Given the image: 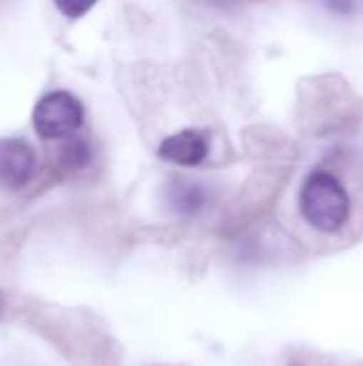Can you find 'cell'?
<instances>
[{
    "label": "cell",
    "mask_w": 363,
    "mask_h": 366,
    "mask_svg": "<svg viewBox=\"0 0 363 366\" xmlns=\"http://www.w3.org/2000/svg\"><path fill=\"white\" fill-rule=\"evenodd\" d=\"M300 210L315 229L334 234L340 232L349 221L351 197L338 176L327 169H315L302 184Z\"/></svg>",
    "instance_id": "cell-1"
},
{
    "label": "cell",
    "mask_w": 363,
    "mask_h": 366,
    "mask_svg": "<svg viewBox=\"0 0 363 366\" xmlns=\"http://www.w3.org/2000/svg\"><path fill=\"white\" fill-rule=\"evenodd\" d=\"M32 124L43 139H66L83 124V107L71 92L53 90L36 103Z\"/></svg>",
    "instance_id": "cell-2"
},
{
    "label": "cell",
    "mask_w": 363,
    "mask_h": 366,
    "mask_svg": "<svg viewBox=\"0 0 363 366\" xmlns=\"http://www.w3.org/2000/svg\"><path fill=\"white\" fill-rule=\"evenodd\" d=\"M210 154V139L199 129H184L169 137H165L158 146V157L180 165V167H197Z\"/></svg>",
    "instance_id": "cell-3"
},
{
    "label": "cell",
    "mask_w": 363,
    "mask_h": 366,
    "mask_svg": "<svg viewBox=\"0 0 363 366\" xmlns=\"http://www.w3.org/2000/svg\"><path fill=\"white\" fill-rule=\"evenodd\" d=\"M34 172L32 148L24 139L0 142V182L6 189H21Z\"/></svg>",
    "instance_id": "cell-4"
},
{
    "label": "cell",
    "mask_w": 363,
    "mask_h": 366,
    "mask_svg": "<svg viewBox=\"0 0 363 366\" xmlns=\"http://www.w3.org/2000/svg\"><path fill=\"white\" fill-rule=\"evenodd\" d=\"M167 204L180 217H197L210 204V189L199 180L175 178L167 187Z\"/></svg>",
    "instance_id": "cell-5"
},
{
    "label": "cell",
    "mask_w": 363,
    "mask_h": 366,
    "mask_svg": "<svg viewBox=\"0 0 363 366\" xmlns=\"http://www.w3.org/2000/svg\"><path fill=\"white\" fill-rule=\"evenodd\" d=\"M323 6L338 17H355L363 13V0H323Z\"/></svg>",
    "instance_id": "cell-6"
},
{
    "label": "cell",
    "mask_w": 363,
    "mask_h": 366,
    "mask_svg": "<svg viewBox=\"0 0 363 366\" xmlns=\"http://www.w3.org/2000/svg\"><path fill=\"white\" fill-rule=\"evenodd\" d=\"M58 11L71 19H77V17H83L98 0H53Z\"/></svg>",
    "instance_id": "cell-7"
}]
</instances>
